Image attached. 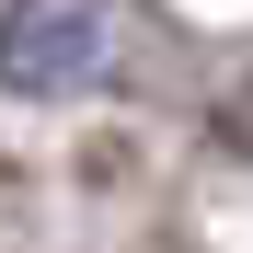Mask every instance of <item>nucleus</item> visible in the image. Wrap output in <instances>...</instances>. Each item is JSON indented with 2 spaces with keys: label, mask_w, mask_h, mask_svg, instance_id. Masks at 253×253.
Returning <instances> with one entry per match:
<instances>
[{
  "label": "nucleus",
  "mask_w": 253,
  "mask_h": 253,
  "mask_svg": "<svg viewBox=\"0 0 253 253\" xmlns=\"http://www.w3.org/2000/svg\"><path fill=\"white\" fill-rule=\"evenodd\" d=\"M104 69V0H0V92L58 104Z\"/></svg>",
  "instance_id": "f257e3e1"
}]
</instances>
